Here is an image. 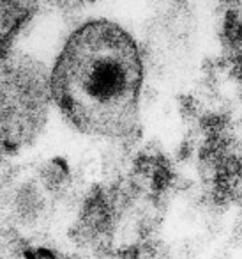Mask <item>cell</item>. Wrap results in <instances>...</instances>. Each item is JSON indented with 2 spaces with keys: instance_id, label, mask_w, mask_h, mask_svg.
<instances>
[{
  "instance_id": "cell-2",
  "label": "cell",
  "mask_w": 242,
  "mask_h": 259,
  "mask_svg": "<svg viewBox=\"0 0 242 259\" xmlns=\"http://www.w3.org/2000/svg\"><path fill=\"white\" fill-rule=\"evenodd\" d=\"M50 76L29 55L0 59V156L15 155L36 141L48 117Z\"/></svg>"
},
{
  "instance_id": "cell-1",
  "label": "cell",
  "mask_w": 242,
  "mask_h": 259,
  "mask_svg": "<svg viewBox=\"0 0 242 259\" xmlns=\"http://www.w3.org/2000/svg\"><path fill=\"white\" fill-rule=\"evenodd\" d=\"M143 62L120 25L94 20L71 34L50 73L51 98L85 134L122 137L138 117Z\"/></svg>"
},
{
  "instance_id": "cell-3",
  "label": "cell",
  "mask_w": 242,
  "mask_h": 259,
  "mask_svg": "<svg viewBox=\"0 0 242 259\" xmlns=\"http://www.w3.org/2000/svg\"><path fill=\"white\" fill-rule=\"evenodd\" d=\"M34 9L36 6L30 2H0V59L9 55L13 41Z\"/></svg>"
}]
</instances>
